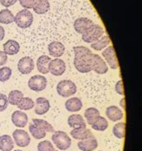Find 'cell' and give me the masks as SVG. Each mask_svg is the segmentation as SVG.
<instances>
[{
	"mask_svg": "<svg viewBox=\"0 0 142 151\" xmlns=\"http://www.w3.org/2000/svg\"><path fill=\"white\" fill-rule=\"evenodd\" d=\"M23 97H24V93H23V92H21V91H19V90H12V91L8 93L7 99H8L9 104L17 105Z\"/></svg>",
	"mask_w": 142,
	"mask_h": 151,
	"instance_id": "29",
	"label": "cell"
},
{
	"mask_svg": "<svg viewBox=\"0 0 142 151\" xmlns=\"http://www.w3.org/2000/svg\"><path fill=\"white\" fill-rule=\"evenodd\" d=\"M6 62H7V55L4 51L0 50V68L4 66Z\"/></svg>",
	"mask_w": 142,
	"mask_h": 151,
	"instance_id": "40",
	"label": "cell"
},
{
	"mask_svg": "<svg viewBox=\"0 0 142 151\" xmlns=\"http://www.w3.org/2000/svg\"><path fill=\"white\" fill-rule=\"evenodd\" d=\"M51 140L60 150H67L71 146V139L65 131H54L51 137Z\"/></svg>",
	"mask_w": 142,
	"mask_h": 151,
	"instance_id": "2",
	"label": "cell"
},
{
	"mask_svg": "<svg viewBox=\"0 0 142 151\" xmlns=\"http://www.w3.org/2000/svg\"><path fill=\"white\" fill-rule=\"evenodd\" d=\"M67 124L72 129H80L86 128V122L82 115L80 114H72L67 118Z\"/></svg>",
	"mask_w": 142,
	"mask_h": 151,
	"instance_id": "17",
	"label": "cell"
},
{
	"mask_svg": "<svg viewBox=\"0 0 142 151\" xmlns=\"http://www.w3.org/2000/svg\"><path fill=\"white\" fill-rule=\"evenodd\" d=\"M19 2L23 7H24L25 9H30L32 8L34 0H19Z\"/></svg>",
	"mask_w": 142,
	"mask_h": 151,
	"instance_id": "37",
	"label": "cell"
},
{
	"mask_svg": "<svg viewBox=\"0 0 142 151\" xmlns=\"http://www.w3.org/2000/svg\"><path fill=\"white\" fill-rule=\"evenodd\" d=\"M115 91L117 93H119L120 96H124V88H123V83L121 80H119L116 85H115Z\"/></svg>",
	"mask_w": 142,
	"mask_h": 151,
	"instance_id": "38",
	"label": "cell"
},
{
	"mask_svg": "<svg viewBox=\"0 0 142 151\" xmlns=\"http://www.w3.org/2000/svg\"><path fill=\"white\" fill-rule=\"evenodd\" d=\"M50 108L49 102L47 98L38 97L34 104V112L38 115H43L49 111Z\"/></svg>",
	"mask_w": 142,
	"mask_h": 151,
	"instance_id": "13",
	"label": "cell"
},
{
	"mask_svg": "<svg viewBox=\"0 0 142 151\" xmlns=\"http://www.w3.org/2000/svg\"><path fill=\"white\" fill-rule=\"evenodd\" d=\"M49 53L55 58H60L65 52V46L60 42H52L48 46Z\"/></svg>",
	"mask_w": 142,
	"mask_h": 151,
	"instance_id": "18",
	"label": "cell"
},
{
	"mask_svg": "<svg viewBox=\"0 0 142 151\" xmlns=\"http://www.w3.org/2000/svg\"><path fill=\"white\" fill-rule=\"evenodd\" d=\"M17 68H18V70L21 74L28 75L34 68V61L31 57H28V56L23 57V58L20 59V60L18 61Z\"/></svg>",
	"mask_w": 142,
	"mask_h": 151,
	"instance_id": "11",
	"label": "cell"
},
{
	"mask_svg": "<svg viewBox=\"0 0 142 151\" xmlns=\"http://www.w3.org/2000/svg\"><path fill=\"white\" fill-rule=\"evenodd\" d=\"M34 125L38 126L39 128L42 129L43 130H45L46 132H51L53 133L55 130H54V128L53 126L49 123L47 121H44V120H41V119H32V122Z\"/></svg>",
	"mask_w": 142,
	"mask_h": 151,
	"instance_id": "31",
	"label": "cell"
},
{
	"mask_svg": "<svg viewBox=\"0 0 142 151\" xmlns=\"http://www.w3.org/2000/svg\"><path fill=\"white\" fill-rule=\"evenodd\" d=\"M4 52L6 55L13 56L20 51V44L14 40H8L3 45Z\"/></svg>",
	"mask_w": 142,
	"mask_h": 151,
	"instance_id": "22",
	"label": "cell"
},
{
	"mask_svg": "<svg viewBox=\"0 0 142 151\" xmlns=\"http://www.w3.org/2000/svg\"><path fill=\"white\" fill-rule=\"evenodd\" d=\"M13 139H14V142H15V144L20 147H25L29 146L31 142L30 135L25 130L19 129H15L13 132Z\"/></svg>",
	"mask_w": 142,
	"mask_h": 151,
	"instance_id": "8",
	"label": "cell"
},
{
	"mask_svg": "<svg viewBox=\"0 0 142 151\" xmlns=\"http://www.w3.org/2000/svg\"><path fill=\"white\" fill-rule=\"evenodd\" d=\"M99 151H102V150H99Z\"/></svg>",
	"mask_w": 142,
	"mask_h": 151,
	"instance_id": "46",
	"label": "cell"
},
{
	"mask_svg": "<svg viewBox=\"0 0 142 151\" xmlns=\"http://www.w3.org/2000/svg\"><path fill=\"white\" fill-rule=\"evenodd\" d=\"M14 22L18 27L22 29H26L32 24L33 15L32 12L29 11L28 9H23L15 14Z\"/></svg>",
	"mask_w": 142,
	"mask_h": 151,
	"instance_id": "3",
	"label": "cell"
},
{
	"mask_svg": "<svg viewBox=\"0 0 142 151\" xmlns=\"http://www.w3.org/2000/svg\"><path fill=\"white\" fill-rule=\"evenodd\" d=\"M17 107L22 111H28L34 107V102L30 97H23L17 104Z\"/></svg>",
	"mask_w": 142,
	"mask_h": 151,
	"instance_id": "33",
	"label": "cell"
},
{
	"mask_svg": "<svg viewBox=\"0 0 142 151\" xmlns=\"http://www.w3.org/2000/svg\"><path fill=\"white\" fill-rule=\"evenodd\" d=\"M125 129H126L125 122H118L113 128V133L114 137H116L117 139H123L125 137Z\"/></svg>",
	"mask_w": 142,
	"mask_h": 151,
	"instance_id": "30",
	"label": "cell"
},
{
	"mask_svg": "<svg viewBox=\"0 0 142 151\" xmlns=\"http://www.w3.org/2000/svg\"><path fill=\"white\" fill-rule=\"evenodd\" d=\"M85 119L87 122V124L92 125L100 116V111L95 108V107H90V108H87L85 111Z\"/></svg>",
	"mask_w": 142,
	"mask_h": 151,
	"instance_id": "25",
	"label": "cell"
},
{
	"mask_svg": "<svg viewBox=\"0 0 142 151\" xmlns=\"http://www.w3.org/2000/svg\"><path fill=\"white\" fill-rule=\"evenodd\" d=\"M14 151H23V150H21V149H15V150H14Z\"/></svg>",
	"mask_w": 142,
	"mask_h": 151,
	"instance_id": "43",
	"label": "cell"
},
{
	"mask_svg": "<svg viewBox=\"0 0 142 151\" xmlns=\"http://www.w3.org/2000/svg\"><path fill=\"white\" fill-rule=\"evenodd\" d=\"M70 135L73 137V139H77V140H84L86 139H90V138L95 137L91 132V130L86 128L73 129L70 131Z\"/></svg>",
	"mask_w": 142,
	"mask_h": 151,
	"instance_id": "14",
	"label": "cell"
},
{
	"mask_svg": "<svg viewBox=\"0 0 142 151\" xmlns=\"http://www.w3.org/2000/svg\"><path fill=\"white\" fill-rule=\"evenodd\" d=\"M111 41H110V38L108 36H102L99 40H97L96 42L91 43V47L92 49H94L95 50H97V51H100L103 49H105L107 47L109 44H110Z\"/></svg>",
	"mask_w": 142,
	"mask_h": 151,
	"instance_id": "26",
	"label": "cell"
},
{
	"mask_svg": "<svg viewBox=\"0 0 142 151\" xmlns=\"http://www.w3.org/2000/svg\"><path fill=\"white\" fill-rule=\"evenodd\" d=\"M77 147L82 151H94L95 148H97L98 142L96 139L94 137V138L86 139L84 140H80L77 143Z\"/></svg>",
	"mask_w": 142,
	"mask_h": 151,
	"instance_id": "19",
	"label": "cell"
},
{
	"mask_svg": "<svg viewBox=\"0 0 142 151\" xmlns=\"http://www.w3.org/2000/svg\"><path fill=\"white\" fill-rule=\"evenodd\" d=\"M14 147V139L11 136L5 134L0 136V150L1 151H12Z\"/></svg>",
	"mask_w": 142,
	"mask_h": 151,
	"instance_id": "24",
	"label": "cell"
},
{
	"mask_svg": "<svg viewBox=\"0 0 142 151\" xmlns=\"http://www.w3.org/2000/svg\"><path fill=\"white\" fill-rule=\"evenodd\" d=\"M38 151H54V146L49 140H42L37 146Z\"/></svg>",
	"mask_w": 142,
	"mask_h": 151,
	"instance_id": "35",
	"label": "cell"
},
{
	"mask_svg": "<svg viewBox=\"0 0 142 151\" xmlns=\"http://www.w3.org/2000/svg\"><path fill=\"white\" fill-rule=\"evenodd\" d=\"M5 38V29L0 25V42Z\"/></svg>",
	"mask_w": 142,
	"mask_h": 151,
	"instance_id": "41",
	"label": "cell"
},
{
	"mask_svg": "<svg viewBox=\"0 0 142 151\" xmlns=\"http://www.w3.org/2000/svg\"><path fill=\"white\" fill-rule=\"evenodd\" d=\"M14 22V15L13 13L6 8L0 11V23L3 24H9Z\"/></svg>",
	"mask_w": 142,
	"mask_h": 151,
	"instance_id": "27",
	"label": "cell"
},
{
	"mask_svg": "<svg viewBox=\"0 0 142 151\" xmlns=\"http://www.w3.org/2000/svg\"><path fill=\"white\" fill-rule=\"evenodd\" d=\"M106 116L112 122H118L123 118V111L115 105H111L106 108Z\"/></svg>",
	"mask_w": 142,
	"mask_h": 151,
	"instance_id": "16",
	"label": "cell"
},
{
	"mask_svg": "<svg viewBox=\"0 0 142 151\" xmlns=\"http://www.w3.org/2000/svg\"><path fill=\"white\" fill-rule=\"evenodd\" d=\"M12 76V69L9 67H3L0 68V82H6Z\"/></svg>",
	"mask_w": 142,
	"mask_h": 151,
	"instance_id": "34",
	"label": "cell"
},
{
	"mask_svg": "<svg viewBox=\"0 0 142 151\" xmlns=\"http://www.w3.org/2000/svg\"><path fill=\"white\" fill-rule=\"evenodd\" d=\"M102 55L106 61V64H108L112 69H117L119 68V61L113 46L106 47V49L102 52Z\"/></svg>",
	"mask_w": 142,
	"mask_h": 151,
	"instance_id": "7",
	"label": "cell"
},
{
	"mask_svg": "<svg viewBox=\"0 0 142 151\" xmlns=\"http://www.w3.org/2000/svg\"><path fill=\"white\" fill-rule=\"evenodd\" d=\"M66 63L64 60L57 58L55 60H53L49 62V69L51 75L55 76V77H60L62 76L65 71H66Z\"/></svg>",
	"mask_w": 142,
	"mask_h": 151,
	"instance_id": "10",
	"label": "cell"
},
{
	"mask_svg": "<svg viewBox=\"0 0 142 151\" xmlns=\"http://www.w3.org/2000/svg\"><path fill=\"white\" fill-rule=\"evenodd\" d=\"M29 130L32 136L36 139H42L46 137V134H47L45 130H43L42 129L39 128L36 125H34L32 122L30 123L29 125Z\"/></svg>",
	"mask_w": 142,
	"mask_h": 151,
	"instance_id": "28",
	"label": "cell"
},
{
	"mask_svg": "<svg viewBox=\"0 0 142 151\" xmlns=\"http://www.w3.org/2000/svg\"><path fill=\"white\" fill-rule=\"evenodd\" d=\"M18 0H0V4L5 7H9L14 6Z\"/></svg>",
	"mask_w": 142,
	"mask_h": 151,
	"instance_id": "39",
	"label": "cell"
},
{
	"mask_svg": "<svg viewBox=\"0 0 142 151\" xmlns=\"http://www.w3.org/2000/svg\"><path fill=\"white\" fill-rule=\"evenodd\" d=\"M57 93L61 97H70L77 93V86L71 80H61L57 85Z\"/></svg>",
	"mask_w": 142,
	"mask_h": 151,
	"instance_id": "4",
	"label": "cell"
},
{
	"mask_svg": "<svg viewBox=\"0 0 142 151\" xmlns=\"http://www.w3.org/2000/svg\"><path fill=\"white\" fill-rule=\"evenodd\" d=\"M49 8L50 5L49 0H34L32 9L37 14H43L47 13Z\"/></svg>",
	"mask_w": 142,
	"mask_h": 151,
	"instance_id": "21",
	"label": "cell"
},
{
	"mask_svg": "<svg viewBox=\"0 0 142 151\" xmlns=\"http://www.w3.org/2000/svg\"><path fill=\"white\" fill-rule=\"evenodd\" d=\"M8 99L5 93H0V111H4L8 107Z\"/></svg>",
	"mask_w": 142,
	"mask_h": 151,
	"instance_id": "36",
	"label": "cell"
},
{
	"mask_svg": "<svg viewBox=\"0 0 142 151\" xmlns=\"http://www.w3.org/2000/svg\"><path fill=\"white\" fill-rule=\"evenodd\" d=\"M94 22L89 18L86 17H80L77 18L74 23V29L77 32L83 34L85 32H87L89 29H91L94 26Z\"/></svg>",
	"mask_w": 142,
	"mask_h": 151,
	"instance_id": "9",
	"label": "cell"
},
{
	"mask_svg": "<svg viewBox=\"0 0 142 151\" xmlns=\"http://www.w3.org/2000/svg\"><path fill=\"white\" fill-rule=\"evenodd\" d=\"M92 128L97 131H104L108 128V122L104 117L99 116V118L92 124Z\"/></svg>",
	"mask_w": 142,
	"mask_h": 151,
	"instance_id": "32",
	"label": "cell"
},
{
	"mask_svg": "<svg viewBox=\"0 0 142 151\" xmlns=\"http://www.w3.org/2000/svg\"><path fill=\"white\" fill-rule=\"evenodd\" d=\"M0 127H1V123H0Z\"/></svg>",
	"mask_w": 142,
	"mask_h": 151,
	"instance_id": "45",
	"label": "cell"
},
{
	"mask_svg": "<svg viewBox=\"0 0 142 151\" xmlns=\"http://www.w3.org/2000/svg\"><path fill=\"white\" fill-rule=\"evenodd\" d=\"M54 151H59V150H56V149H55V150H54Z\"/></svg>",
	"mask_w": 142,
	"mask_h": 151,
	"instance_id": "44",
	"label": "cell"
},
{
	"mask_svg": "<svg viewBox=\"0 0 142 151\" xmlns=\"http://www.w3.org/2000/svg\"><path fill=\"white\" fill-rule=\"evenodd\" d=\"M50 61H51V59L49 56L42 55V56L39 57L37 60V63H36L38 71L42 74H48L49 72V65Z\"/></svg>",
	"mask_w": 142,
	"mask_h": 151,
	"instance_id": "23",
	"label": "cell"
},
{
	"mask_svg": "<svg viewBox=\"0 0 142 151\" xmlns=\"http://www.w3.org/2000/svg\"><path fill=\"white\" fill-rule=\"evenodd\" d=\"M47 79L44 76L35 75L30 78L28 81V86L31 90L34 92H41L43 91L47 86Z\"/></svg>",
	"mask_w": 142,
	"mask_h": 151,
	"instance_id": "6",
	"label": "cell"
},
{
	"mask_svg": "<svg viewBox=\"0 0 142 151\" xmlns=\"http://www.w3.org/2000/svg\"><path fill=\"white\" fill-rule=\"evenodd\" d=\"M103 28L98 24H94V26L87 32L82 34V40L86 43H93L99 40L103 35Z\"/></svg>",
	"mask_w": 142,
	"mask_h": 151,
	"instance_id": "5",
	"label": "cell"
},
{
	"mask_svg": "<svg viewBox=\"0 0 142 151\" xmlns=\"http://www.w3.org/2000/svg\"><path fill=\"white\" fill-rule=\"evenodd\" d=\"M120 107L123 108V110H125V109H126V106H125V98H124V96H123V98H121V100L120 101Z\"/></svg>",
	"mask_w": 142,
	"mask_h": 151,
	"instance_id": "42",
	"label": "cell"
},
{
	"mask_svg": "<svg viewBox=\"0 0 142 151\" xmlns=\"http://www.w3.org/2000/svg\"><path fill=\"white\" fill-rule=\"evenodd\" d=\"M11 120L13 124L18 128H24L28 123V116L22 111H14L12 113Z\"/></svg>",
	"mask_w": 142,
	"mask_h": 151,
	"instance_id": "12",
	"label": "cell"
},
{
	"mask_svg": "<svg viewBox=\"0 0 142 151\" xmlns=\"http://www.w3.org/2000/svg\"><path fill=\"white\" fill-rule=\"evenodd\" d=\"M75 54L74 66L80 73H89L93 70L94 53L86 47L77 46L73 48Z\"/></svg>",
	"mask_w": 142,
	"mask_h": 151,
	"instance_id": "1",
	"label": "cell"
},
{
	"mask_svg": "<svg viewBox=\"0 0 142 151\" xmlns=\"http://www.w3.org/2000/svg\"><path fill=\"white\" fill-rule=\"evenodd\" d=\"M93 70L97 74H105L108 71V65L98 54H94V65Z\"/></svg>",
	"mask_w": 142,
	"mask_h": 151,
	"instance_id": "15",
	"label": "cell"
},
{
	"mask_svg": "<svg viewBox=\"0 0 142 151\" xmlns=\"http://www.w3.org/2000/svg\"><path fill=\"white\" fill-rule=\"evenodd\" d=\"M65 107H66L67 111L75 112V111H79L82 109L83 104H82V101L80 100V98L71 97V98H69V99H67L66 101Z\"/></svg>",
	"mask_w": 142,
	"mask_h": 151,
	"instance_id": "20",
	"label": "cell"
}]
</instances>
